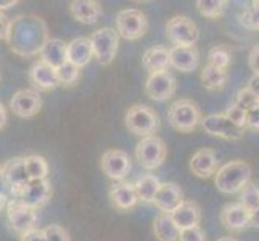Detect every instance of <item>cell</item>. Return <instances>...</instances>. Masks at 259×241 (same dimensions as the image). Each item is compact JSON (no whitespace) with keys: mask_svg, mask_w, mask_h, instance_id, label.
Returning a JSON list of instances; mask_svg holds the SVG:
<instances>
[{"mask_svg":"<svg viewBox=\"0 0 259 241\" xmlns=\"http://www.w3.org/2000/svg\"><path fill=\"white\" fill-rule=\"evenodd\" d=\"M49 39L47 24L42 18L35 15H20L10 21L5 40L15 55L31 58L39 55Z\"/></svg>","mask_w":259,"mask_h":241,"instance_id":"1","label":"cell"},{"mask_svg":"<svg viewBox=\"0 0 259 241\" xmlns=\"http://www.w3.org/2000/svg\"><path fill=\"white\" fill-rule=\"evenodd\" d=\"M251 166L246 161L235 159L229 161L224 166H221L214 174V185L224 195H234L242 191L251 180Z\"/></svg>","mask_w":259,"mask_h":241,"instance_id":"2","label":"cell"},{"mask_svg":"<svg viewBox=\"0 0 259 241\" xmlns=\"http://www.w3.org/2000/svg\"><path fill=\"white\" fill-rule=\"evenodd\" d=\"M167 119L176 130L190 133L196 130L203 118H201V111L195 102L189 100V98H181V100H177L171 105V108L167 111Z\"/></svg>","mask_w":259,"mask_h":241,"instance_id":"3","label":"cell"},{"mask_svg":"<svg viewBox=\"0 0 259 241\" xmlns=\"http://www.w3.org/2000/svg\"><path fill=\"white\" fill-rule=\"evenodd\" d=\"M126 127L134 135L151 137L159 127L158 114L147 105H134L126 113Z\"/></svg>","mask_w":259,"mask_h":241,"instance_id":"4","label":"cell"},{"mask_svg":"<svg viewBox=\"0 0 259 241\" xmlns=\"http://www.w3.org/2000/svg\"><path fill=\"white\" fill-rule=\"evenodd\" d=\"M166 35L174 47H195L196 42H198L200 32L193 20H190L189 16L177 15L172 16L171 20H167Z\"/></svg>","mask_w":259,"mask_h":241,"instance_id":"5","label":"cell"},{"mask_svg":"<svg viewBox=\"0 0 259 241\" xmlns=\"http://www.w3.org/2000/svg\"><path fill=\"white\" fill-rule=\"evenodd\" d=\"M91 47L94 58L103 66H108L113 63V60L116 58L118 53V45H119V35L114 29L111 28H102L95 31L91 37Z\"/></svg>","mask_w":259,"mask_h":241,"instance_id":"6","label":"cell"},{"mask_svg":"<svg viewBox=\"0 0 259 241\" xmlns=\"http://www.w3.org/2000/svg\"><path fill=\"white\" fill-rule=\"evenodd\" d=\"M148 31V20L137 8H126L116 16V32L126 40H137Z\"/></svg>","mask_w":259,"mask_h":241,"instance_id":"7","label":"cell"},{"mask_svg":"<svg viewBox=\"0 0 259 241\" xmlns=\"http://www.w3.org/2000/svg\"><path fill=\"white\" fill-rule=\"evenodd\" d=\"M166 143L156 135L142 138L136 147V158L147 171H153L161 166L166 159Z\"/></svg>","mask_w":259,"mask_h":241,"instance_id":"8","label":"cell"},{"mask_svg":"<svg viewBox=\"0 0 259 241\" xmlns=\"http://www.w3.org/2000/svg\"><path fill=\"white\" fill-rule=\"evenodd\" d=\"M7 219L10 228L16 233H26L37 224V211L26 206L20 200H12L7 203Z\"/></svg>","mask_w":259,"mask_h":241,"instance_id":"9","label":"cell"},{"mask_svg":"<svg viewBox=\"0 0 259 241\" xmlns=\"http://www.w3.org/2000/svg\"><path fill=\"white\" fill-rule=\"evenodd\" d=\"M201 126L204 132L212 137H219L224 140H242L245 135V129L230 122L224 114H209L201 119Z\"/></svg>","mask_w":259,"mask_h":241,"instance_id":"10","label":"cell"},{"mask_svg":"<svg viewBox=\"0 0 259 241\" xmlns=\"http://www.w3.org/2000/svg\"><path fill=\"white\" fill-rule=\"evenodd\" d=\"M177 88L176 77L169 71H161V73H151L147 77L145 92L155 102H166L169 100Z\"/></svg>","mask_w":259,"mask_h":241,"instance_id":"11","label":"cell"},{"mask_svg":"<svg viewBox=\"0 0 259 241\" xmlns=\"http://www.w3.org/2000/svg\"><path fill=\"white\" fill-rule=\"evenodd\" d=\"M100 167L106 177L113 178V180H122V178L129 174L132 164L126 151L108 150V151H105L102 156Z\"/></svg>","mask_w":259,"mask_h":241,"instance_id":"12","label":"cell"},{"mask_svg":"<svg viewBox=\"0 0 259 241\" xmlns=\"http://www.w3.org/2000/svg\"><path fill=\"white\" fill-rule=\"evenodd\" d=\"M52 195H53V186L49 178H44V180H29L28 185L24 186L23 193L20 195V201L24 203L26 206L37 211L52 200Z\"/></svg>","mask_w":259,"mask_h":241,"instance_id":"13","label":"cell"},{"mask_svg":"<svg viewBox=\"0 0 259 241\" xmlns=\"http://www.w3.org/2000/svg\"><path fill=\"white\" fill-rule=\"evenodd\" d=\"M0 177H2L7 182V185L10 186L12 193L16 196V198H20V195L23 193L24 186L29 182V177H28V172H26L23 158L16 156V158L8 159L7 163L2 166V174H0Z\"/></svg>","mask_w":259,"mask_h":241,"instance_id":"14","label":"cell"},{"mask_svg":"<svg viewBox=\"0 0 259 241\" xmlns=\"http://www.w3.org/2000/svg\"><path fill=\"white\" fill-rule=\"evenodd\" d=\"M10 108L20 118H32L42 108L40 93L37 90H31V88H24V90L16 92L10 100Z\"/></svg>","mask_w":259,"mask_h":241,"instance_id":"15","label":"cell"},{"mask_svg":"<svg viewBox=\"0 0 259 241\" xmlns=\"http://www.w3.org/2000/svg\"><path fill=\"white\" fill-rule=\"evenodd\" d=\"M190 171L200 178H209L219 169L218 153L212 148H200L195 151L189 163Z\"/></svg>","mask_w":259,"mask_h":241,"instance_id":"16","label":"cell"},{"mask_svg":"<svg viewBox=\"0 0 259 241\" xmlns=\"http://www.w3.org/2000/svg\"><path fill=\"white\" fill-rule=\"evenodd\" d=\"M184 201L182 188L174 182H164L159 185V190L153 200V204L163 214H171Z\"/></svg>","mask_w":259,"mask_h":241,"instance_id":"17","label":"cell"},{"mask_svg":"<svg viewBox=\"0 0 259 241\" xmlns=\"http://www.w3.org/2000/svg\"><path fill=\"white\" fill-rule=\"evenodd\" d=\"M219 220L224 225V228L230 231H240L249 227L251 216H249V212L240 203H230L222 208L219 214Z\"/></svg>","mask_w":259,"mask_h":241,"instance_id":"18","label":"cell"},{"mask_svg":"<svg viewBox=\"0 0 259 241\" xmlns=\"http://www.w3.org/2000/svg\"><path fill=\"white\" fill-rule=\"evenodd\" d=\"M200 55L196 47H172L169 49V66L182 73H193L198 68Z\"/></svg>","mask_w":259,"mask_h":241,"instance_id":"19","label":"cell"},{"mask_svg":"<svg viewBox=\"0 0 259 241\" xmlns=\"http://www.w3.org/2000/svg\"><path fill=\"white\" fill-rule=\"evenodd\" d=\"M171 217L179 230L198 227L201 222V209L195 201L184 200L179 208L171 212Z\"/></svg>","mask_w":259,"mask_h":241,"instance_id":"20","label":"cell"},{"mask_svg":"<svg viewBox=\"0 0 259 241\" xmlns=\"http://www.w3.org/2000/svg\"><path fill=\"white\" fill-rule=\"evenodd\" d=\"M94 58L91 40L89 37H76L69 43H66V61L71 65H74L76 68H84L91 63V60Z\"/></svg>","mask_w":259,"mask_h":241,"instance_id":"21","label":"cell"},{"mask_svg":"<svg viewBox=\"0 0 259 241\" xmlns=\"http://www.w3.org/2000/svg\"><path fill=\"white\" fill-rule=\"evenodd\" d=\"M29 80L35 88H39V90H53L57 85H60L58 77H57V69H53L52 66L46 65L40 60L31 66Z\"/></svg>","mask_w":259,"mask_h":241,"instance_id":"22","label":"cell"},{"mask_svg":"<svg viewBox=\"0 0 259 241\" xmlns=\"http://www.w3.org/2000/svg\"><path fill=\"white\" fill-rule=\"evenodd\" d=\"M110 200L113 206L121 211L132 209L139 203L136 188L129 182H116L110 188Z\"/></svg>","mask_w":259,"mask_h":241,"instance_id":"23","label":"cell"},{"mask_svg":"<svg viewBox=\"0 0 259 241\" xmlns=\"http://www.w3.org/2000/svg\"><path fill=\"white\" fill-rule=\"evenodd\" d=\"M74 20L84 24H95L102 16V5L95 0H74L69 5Z\"/></svg>","mask_w":259,"mask_h":241,"instance_id":"24","label":"cell"},{"mask_svg":"<svg viewBox=\"0 0 259 241\" xmlns=\"http://www.w3.org/2000/svg\"><path fill=\"white\" fill-rule=\"evenodd\" d=\"M39 55L40 61L53 69H58L61 65L66 63V43L61 39H49Z\"/></svg>","mask_w":259,"mask_h":241,"instance_id":"25","label":"cell"},{"mask_svg":"<svg viewBox=\"0 0 259 241\" xmlns=\"http://www.w3.org/2000/svg\"><path fill=\"white\" fill-rule=\"evenodd\" d=\"M142 66H144L148 73H161L167 71L169 68V49L163 45H156L148 49L144 57H142Z\"/></svg>","mask_w":259,"mask_h":241,"instance_id":"26","label":"cell"},{"mask_svg":"<svg viewBox=\"0 0 259 241\" xmlns=\"http://www.w3.org/2000/svg\"><path fill=\"white\" fill-rule=\"evenodd\" d=\"M153 233L158 241H177L181 230L177 228L171 214H159L153 220Z\"/></svg>","mask_w":259,"mask_h":241,"instance_id":"27","label":"cell"},{"mask_svg":"<svg viewBox=\"0 0 259 241\" xmlns=\"http://www.w3.org/2000/svg\"><path fill=\"white\" fill-rule=\"evenodd\" d=\"M159 178L153 174H145L142 175L139 180L134 183V188H136L137 193V198L139 201H144V203H153L155 196L159 190Z\"/></svg>","mask_w":259,"mask_h":241,"instance_id":"28","label":"cell"},{"mask_svg":"<svg viewBox=\"0 0 259 241\" xmlns=\"http://www.w3.org/2000/svg\"><path fill=\"white\" fill-rule=\"evenodd\" d=\"M227 79H229L227 71L218 69L209 65H206L201 71V84L206 90H211V92L224 88L227 84Z\"/></svg>","mask_w":259,"mask_h":241,"instance_id":"29","label":"cell"},{"mask_svg":"<svg viewBox=\"0 0 259 241\" xmlns=\"http://www.w3.org/2000/svg\"><path fill=\"white\" fill-rule=\"evenodd\" d=\"M24 167L28 172L29 180H44L49 175V163L46 158H42L39 155H29L24 156Z\"/></svg>","mask_w":259,"mask_h":241,"instance_id":"30","label":"cell"},{"mask_svg":"<svg viewBox=\"0 0 259 241\" xmlns=\"http://www.w3.org/2000/svg\"><path fill=\"white\" fill-rule=\"evenodd\" d=\"M230 60H232L230 50L226 45H214L208 52V65L218 69L227 71L230 66Z\"/></svg>","mask_w":259,"mask_h":241,"instance_id":"31","label":"cell"},{"mask_svg":"<svg viewBox=\"0 0 259 241\" xmlns=\"http://www.w3.org/2000/svg\"><path fill=\"white\" fill-rule=\"evenodd\" d=\"M196 8H198L201 16L216 20V18L224 15L227 8V2L226 0H198V2H196Z\"/></svg>","mask_w":259,"mask_h":241,"instance_id":"32","label":"cell"},{"mask_svg":"<svg viewBox=\"0 0 259 241\" xmlns=\"http://www.w3.org/2000/svg\"><path fill=\"white\" fill-rule=\"evenodd\" d=\"M240 204L249 212V216L259 209V186L249 182L240 193Z\"/></svg>","mask_w":259,"mask_h":241,"instance_id":"33","label":"cell"},{"mask_svg":"<svg viewBox=\"0 0 259 241\" xmlns=\"http://www.w3.org/2000/svg\"><path fill=\"white\" fill-rule=\"evenodd\" d=\"M235 103L240 106V108H243L245 111L259 108V95L256 92H253L249 87H242L237 92V100H235Z\"/></svg>","mask_w":259,"mask_h":241,"instance_id":"34","label":"cell"},{"mask_svg":"<svg viewBox=\"0 0 259 241\" xmlns=\"http://www.w3.org/2000/svg\"><path fill=\"white\" fill-rule=\"evenodd\" d=\"M79 71H81V69L66 61L65 65H61L57 69L58 84L60 85H73V84H76V80L79 79Z\"/></svg>","mask_w":259,"mask_h":241,"instance_id":"35","label":"cell"},{"mask_svg":"<svg viewBox=\"0 0 259 241\" xmlns=\"http://www.w3.org/2000/svg\"><path fill=\"white\" fill-rule=\"evenodd\" d=\"M240 24L248 31H259V10L249 7L240 15Z\"/></svg>","mask_w":259,"mask_h":241,"instance_id":"36","label":"cell"},{"mask_svg":"<svg viewBox=\"0 0 259 241\" xmlns=\"http://www.w3.org/2000/svg\"><path fill=\"white\" fill-rule=\"evenodd\" d=\"M224 116H226V118H227L230 122H234L235 126L246 129V127H245V124H246V111H245L243 108H240V106H238L237 103L229 105V106H227V110H226V113H224Z\"/></svg>","mask_w":259,"mask_h":241,"instance_id":"37","label":"cell"},{"mask_svg":"<svg viewBox=\"0 0 259 241\" xmlns=\"http://www.w3.org/2000/svg\"><path fill=\"white\" fill-rule=\"evenodd\" d=\"M44 236H46V241H71L68 231L57 224L44 228Z\"/></svg>","mask_w":259,"mask_h":241,"instance_id":"38","label":"cell"},{"mask_svg":"<svg viewBox=\"0 0 259 241\" xmlns=\"http://www.w3.org/2000/svg\"><path fill=\"white\" fill-rule=\"evenodd\" d=\"M179 241H206V233H204V230L200 225L185 228L181 230V233H179Z\"/></svg>","mask_w":259,"mask_h":241,"instance_id":"39","label":"cell"},{"mask_svg":"<svg viewBox=\"0 0 259 241\" xmlns=\"http://www.w3.org/2000/svg\"><path fill=\"white\" fill-rule=\"evenodd\" d=\"M248 65H249V69L254 73V76H259V43L251 49V52H249Z\"/></svg>","mask_w":259,"mask_h":241,"instance_id":"40","label":"cell"},{"mask_svg":"<svg viewBox=\"0 0 259 241\" xmlns=\"http://www.w3.org/2000/svg\"><path fill=\"white\" fill-rule=\"evenodd\" d=\"M245 127L251 130H259V108L246 111V124Z\"/></svg>","mask_w":259,"mask_h":241,"instance_id":"41","label":"cell"},{"mask_svg":"<svg viewBox=\"0 0 259 241\" xmlns=\"http://www.w3.org/2000/svg\"><path fill=\"white\" fill-rule=\"evenodd\" d=\"M21 241H46V236H44V230L39 228H32L29 231L21 235Z\"/></svg>","mask_w":259,"mask_h":241,"instance_id":"42","label":"cell"},{"mask_svg":"<svg viewBox=\"0 0 259 241\" xmlns=\"http://www.w3.org/2000/svg\"><path fill=\"white\" fill-rule=\"evenodd\" d=\"M10 18L5 13L0 12V40H5L8 35V29H10Z\"/></svg>","mask_w":259,"mask_h":241,"instance_id":"43","label":"cell"},{"mask_svg":"<svg viewBox=\"0 0 259 241\" xmlns=\"http://www.w3.org/2000/svg\"><path fill=\"white\" fill-rule=\"evenodd\" d=\"M246 87H249L253 92H256V93L259 95V76H253L251 79H249V80H248V85H246Z\"/></svg>","mask_w":259,"mask_h":241,"instance_id":"44","label":"cell"},{"mask_svg":"<svg viewBox=\"0 0 259 241\" xmlns=\"http://www.w3.org/2000/svg\"><path fill=\"white\" fill-rule=\"evenodd\" d=\"M8 121V114H7V110H5V106L0 103V129H4L5 127V124Z\"/></svg>","mask_w":259,"mask_h":241,"instance_id":"45","label":"cell"},{"mask_svg":"<svg viewBox=\"0 0 259 241\" xmlns=\"http://www.w3.org/2000/svg\"><path fill=\"white\" fill-rule=\"evenodd\" d=\"M16 4H18L16 0H0V12L7 10V8H12V7H15Z\"/></svg>","mask_w":259,"mask_h":241,"instance_id":"46","label":"cell"},{"mask_svg":"<svg viewBox=\"0 0 259 241\" xmlns=\"http://www.w3.org/2000/svg\"><path fill=\"white\" fill-rule=\"evenodd\" d=\"M249 227H256V228H259V209L251 216V220H249Z\"/></svg>","mask_w":259,"mask_h":241,"instance_id":"47","label":"cell"},{"mask_svg":"<svg viewBox=\"0 0 259 241\" xmlns=\"http://www.w3.org/2000/svg\"><path fill=\"white\" fill-rule=\"evenodd\" d=\"M7 196L4 193H0V211H2L4 208H7Z\"/></svg>","mask_w":259,"mask_h":241,"instance_id":"48","label":"cell"},{"mask_svg":"<svg viewBox=\"0 0 259 241\" xmlns=\"http://www.w3.org/2000/svg\"><path fill=\"white\" fill-rule=\"evenodd\" d=\"M216 241H238V239L232 238V236H222V238H219V239H216Z\"/></svg>","mask_w":259,"mask_h":241,"instance_id":"49","label":"cell"},{"mask_svg":"<svg viewBox=\"0 0 259 241\" xmlns=\"http://www.w3.org/2000/svg\"><path fill=\"white\" fill-rule=\"evenodd\" d=\"M251 7L256 8V10H259V0H253V2H251Z\"/></svg>","mask_w":259,"mask_h":241,"instance_id":"50","label":"cell"},{"mask_svg":"<svg viewBox=\"0 0 259 241\" xmlns=\"http://www.w3.org/2000/svg\"><path fill=\"white\" fill-rule=\"evenodd\" d=\"M0 174H2V166H0Z\"/></svg>","mask_w":259,"mask_h":241,"instance_id":"51","label":"cell"}]
</instances>
